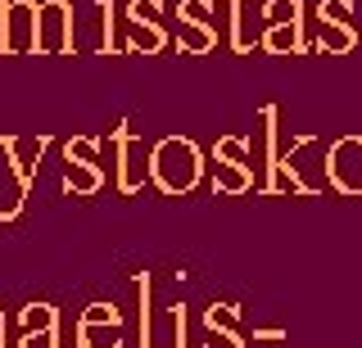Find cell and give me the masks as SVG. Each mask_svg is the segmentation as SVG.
Returning a JSON list of instances; mask_svg holds the SVG:
<instances>
[{"instance_id":"30bf717a","label":"cell","mask_w":362,"mask_h":348,"mask_svg":"<svg viewBox=\"0 0 362 348\" xmlns=\"http://www.w3.org/2000/svg\"><path fill=\"white\" fill-rule=\"evenodd\" d=\"M235 46L240 50L254 46V9H249L245 0H235Z\"/></svg>"},{"instance_id":"8992f818","label":"cell","mask_w":362,"mask_h":348,"mask_svg":"<svg viewBox=\"0 0 362 348\" xmlns=\"http://www.w3.org/2000/svg\"><path fill=\"white\" fill-rule=\"evenodd\" d=\"M263 46H267L272 54H299V50H303L299 23H272V32L263 37Z\"/></svg>"},{"instance_id":"5b68a950","label":"cell","mask_w":362,"mask_h":348,"mask_svg":"<svg viewBox=\"0 0 362 348\" xmlns=\"http://www.w3.org/2000/svg\"><path fill=\"white\" fill-rule=\"evenodd\" d=\"M358 46V28L354 23H331V18H322V50L326 54H344Z\"/></svg>"},{"instance_id":"7c38bea8","label":"cell","mask_w":362,"mask_h":348,"mask_svg":"<svg viewBox=\"0 0 362 348\" xmlns=\"http://www.w3.org/2000/svg\"><path fill=\"white\" fill-rule=\"evenodd\" d=\"M322 18H331V23H354V5H349V0H322Z\"/></svg>"},{"instance_id":"52a82bcc","label":"cell","mask_w":362,"mask_h":348,"mask_svg":"<svg viewBox=\"0 0 362 348\" xmlns=\"http://www.w3.org/2000/svg\"><path fill=\"white\" fill-rule=\"evenodd\" d=\"M86 348H118V321H82Z\"/></svg>"},{"instance_id":"277c9868","label":"cell","mask_w":362,"mask_h":348,"mask_svg":"<svg viewBox=\"0 0 362 348\" xmlns=\"http://www.w3.org/2000/svg\"><path fill=\"white\" fill-rule=\"evenodd\" d=\"M9 46H14V50L37 46V9H32V5H14V9H9Z\"/></svg>"},{"instance_id":"9c48e42d","label":"cell","mask_w":362,"mask_h":348,"mask_svg":"<svg viewBox=\"0 0 362 348\" xmlns=\"http://www.w3.org/2000/svg\"><path fill=\"white\" fill-rule=\"evenodd\" d=\"M218 186L222 190H245L249 186V172L235 159H218Z\"/></svg>"},{"instance_id":"7a4b0ae2","label":"cell","mask_w":362,"mask_h":348,"mask_svg":"<svg viewBox=\"0 0 362 348\" xmlns=\"http://www.w3.org/2000/svg\"><path fill=\"white\" fill-rule=\"evenodd\" d=\"M326 176L344 195H362V136H339L326 154Z\"/></svg>"},{"instance_id":"4fadbf2b","label":"cell","mask_w":362,"mask_h":348,"mask_svg":"<svg viewBox=\"0 0 362 348\" xmlns=\"http://www.w3.org/2000/svg\"><path fill=\"white\" fill-rule=\"evenodd\" d=\"M209 348H240V344H235V335H218V340H213Z\"/></svg>"},{"instance_id":"3957f363","label":"cell","mask_w":362,"mask_h":348,"mask_svg":"<svg viewBox=\"0 0 362 348\" xmlns=\"http://www.w3.org/2000/svg\"><path fill=\"white\" fill-rule=\"evenodd\" d=\"M37 46H45V50H64L68 46V5L64 0H50V5L37 14Z\"/></svg>"},{"instance_id":"6da1fadb","label":"cell","mask_w":362,"mask_h":348,"mask_svg":"<svg viewBox=\"0 0 362 348\" xmlns=\"http://www.w3.org/2000/svg\"><path fill=\"white\" fill-rule=\"evenodd\" d=\"M150 172H154V181L163 186L168 195H181V190H190L199 181V150L190 140H181V136H168L154 150Z\"/></svg>"},{"instance_id":"ba28073f","label":"cell","mask_w":362,"mask_h":348,"mask_svg":"<svg viewBox=\"0 0 362 348\" xmlns=\"http://www.w3.org/2000/svg\"><path fill=\"white\" fill-rule=\"evenodd\" d=\"M181 46H186V50H209V46H213L209 23H195V18H186V23H181Z\"/></svg>"},{"instance_id":"8fae6325","label":"cell","mask_w":362,"mask_h":348,"mask_svg":"<svg viewBox=\"0 0 362 348\" xmlns=\"http://www.w3.org/2000/svg\"><path fill=\"white\" fill-rule=\"evenodd\" d=\"M263 14L272 23H299V0H267Z\"/></svg>"}]
</instances>
